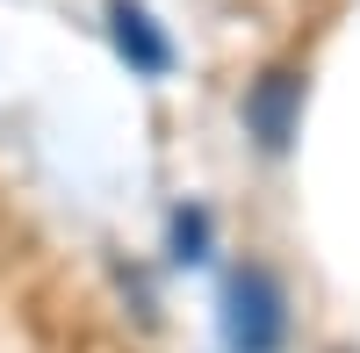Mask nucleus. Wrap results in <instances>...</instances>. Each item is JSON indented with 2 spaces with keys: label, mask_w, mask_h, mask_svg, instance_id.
I'll list each match as a JSON object with an SVG mask.
<instances>
[{
  "label": "nucleus",
  "mask_w": 360,
  "mask_h": 353,
  "mask_svg": "<svg viewBox=\"0 0 360 353\" xmlns=\"http://www.w3.org/2000/svg\"><path fill=\"white\" fill-rule=\"evenodd\" d=\"M224 346L231 353H281L288 346V296L266 267H238L224 281Z\"/></svg>",
  "instance_id": "1"
},
{
  "label": "nucleus",
  "mask_w": 360,
  "mask_h": 353,
  "mask_svg": "<svg viewBox=\"0 0 360 353\" xmlns=\"http://www.w3.org/2000/svg\"><path fill=\"white\" fill-rule=\"evenodd\" d=\"M245 137L259 144L266 159H281L288 144H295V130H303V72L295 65H274V72H259L252 86H245Z\"/></svg>",
  "instance_id": "2"
},
{
  "label": "nucleus",
  "mask_w": 360,
  "mask_h": 353,
  "mask_svg": "<svg viewBox=\"0 0 360 353\" xmlns=\"http://www.w3.org/2000/svg\"><path fill=\"white\" fill-rule=\"evenodd\" d=\"M108 37H115V51H123V65L137 79H166L173 72V37L152 22L144 0H108Z\"/></svg>",
  "instance_id": "3"
},
{
  "label": "nucleus",
  "mask_w": 360,
  "mask_h": 353,
  "mask_svg": "<svg viewBox=\"0 0 360 353\" xmlns=\"http://www.w3.org/2000/svg\"><path fill=\"white\" fill-rule=\"evenodd\" d=\"M173 259H209V217L173 210Z\"/></svg>",
  "instance_id": "4"
}]
</instances>
